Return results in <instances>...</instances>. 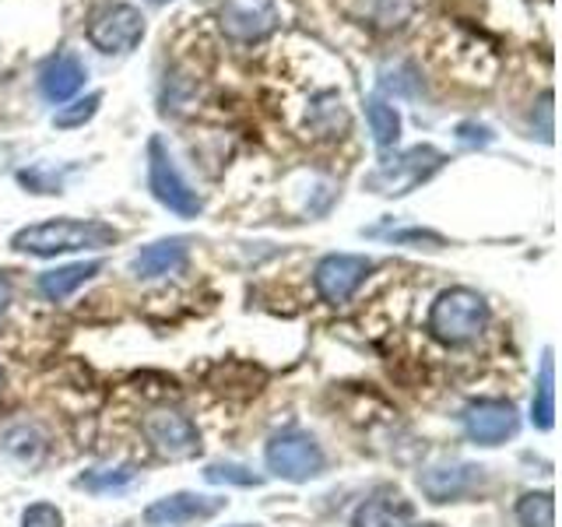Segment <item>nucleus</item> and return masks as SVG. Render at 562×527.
<instances>
[{
    "instance_id": "obj_19",
    "label": "nucleus",
    "mask_w": 562,
    "mask_h": 527,
    "mask_svg": "<svg viewBox=\"0 0 562 527\" xmlns=\"http://www.w3.org/2000/svg\"><path fill=\"white\" fill-rule=\"evenodd\" d=\"M520 527H555V500L552 492H524L517 500Z\"/></svg>"
},
{
    "instance_id": "obj_1",
    "label": "nucleus",
    "mask_w": 562,
    "mask_h": 527,
    "mask_svg": "<svg viewBox=\"0 0 562 527\" xmlns=\"http://www.w3.org/2000/svg\"><path fill=\"white\" fill-rule=\"evenodd\" d=\"M120 239L113 225L95 218H49L40 225H25L11 236L18 254L32 257H57V254H78V250H105Z\"/></svg>"
},
{
    "instance_id": "obj_23",
    "label": "nucleus",
    "mask_w": 562,
    "mask_h": 527,
    "mask_svg": "<svg viewBox=\"0 0 562 527\" xmlns=\"http://www.w3.org/2000/svg\"><path fill=\"white\" fill-rule=\"evenodd\" d=\"M22 527H64V514L53 503H32L22 514Z\"/></svg>"
},
{
    "instance_id": "obj_18",
    "label": "nucleus",
    "mask_w": 562,
    "mask_h": 527,
    "mask_svg": "<svg viewBox=\"0 0 562 527\" xmlns=\"http://www.w3.org/2000/svg\"><path fill=\"white\" fill-rule=\"evenodd\" d=\"M366 120H369V131H373V137H376V145H380V148L397 145V137H401V113L394 110L391 102L369 99V102H366Z\"/></svg>"
},
{
    "instance_id": "obj_24",
    "label": "nucleus",
    "mask_w": 562,
    "mask_h": 527,
    "mask_svg": "<svg viewBox=\"0 0 562 527\" xmlns=\"http://www.w3.org/2000/svg\"><path fill=\"white\" fill-rule=\"evenodd\" d=\"M461 141H468V145H474V141H479V145H488L492 134H488L485 127H474V123H464V127H461Z\"/></svg>"
},
{
    "instance_id": "obj_25",
    "label": "nucleus",
    "mask_w": 562,
    "mask_h": 527,
    "mask_svg": "<svg viewBox=\"0 0 562 527\" xmlns=\"http://www.w3.org/2000/svg\"><path fill=\"white\" fill-rule=\"evenodd\" d=\"M8 310H11V281L8 274H0V324H4Z\"/></svg>"
},
{
    "instance_id": "obj_14",
    "label": "nucleus",
    "mask_w": 562,
    "mask_h": 527,
    "mask_svg": "<svg viewBox=\"0 0 562 527\" xmlns=\"http://www.w3.org/2000/svg\"><path fill=\"white\" fill-rule=\"evenodd\" d=\"M187 254H190V246L187 239L180 236H172V239H158L151 246H145L134 260H131V271L134 278H169V274H180L187 268Z\"/></svg>"
},
{
    "instance_id": "obj_9",
    "label": "nucleus",
    "mask_w": 562,
    "mask_h": 527,
    "mask_svg": "<svg viewBox=\"0 0 562 527\" xmlns=\"http://www.w3.org/2000/svg\"><path fill=\"white\" fill-rule=\"evenodd\" d=\"M464 433L471 444L479 447H503L506 439H514L520 429V415L509 401L499 397H482V401H471L464 415Z\"/></svg>"
},
{
    "instance_id": "obj_21",
    "label": "nucleus",
    "mask_w": 562,
    "mask_h": 527,
    "mask_svg": "<svg viewBox=\"0 0 562 527\" xmlns=\"http://www.w3.org/2000/svg\"><path fill=\"white\" fill-rule=\"evenodd\" d=\"M204 479L211 482V485H260L263 479L260 474H254L250 468H243V464H207V471H204Z\"/></svg>"
},
{
    "instance_id": "obj_4",
    "label": "nucleus",
    "mask_w": 562,
    "mask_h": 527,
    "mask_svg": "<svg viewBox=\"0 0 562 527\" xmlns=\"http://www.w3.org/2000/svg\"><path fill=\"white\" fill-rule=\"evenodd\" d=\"M263 461H268V471L274 479H285V482H310L316 474H324L327 457L321 450V444L310 436V433H278L271 436L268 450H263Z\"/></svg>"
},
{
    "instance_id": "obj_22",
    "label": "nucleus",
    "mask_w": 562,
    "mask_h": 527,
    "mask_svg": "<svg viewBox=\"0 0 562 527\" xmlns=\"http://www.w3.org/2000/svg\"><path fill=\"white\" fill-rule=\"evenodd\" d=\"M99 102H102V96H88V99H81V102L70 105V110H64V113L53 116V123H57V127H81L85 120H92V116H95Z\"/></svg>"
},
{
    "instance_id": "obj_29",
    "label": "nucleus",
    "mask_w": 562,
    "mask_h": 527,
    "mask_svg": "<svg viewBox=\"0 0 562 527\" xmlns=\"http://www.w3.org/2000/svg\"><path fill=\"white\" fill-rule=\"evenodd\" d=\"M236 527H250V524H236Z\"/></svg>"
},
{
    "instance_id": "obj_11",
    "label": "nucleus",
    "mask_w": 562,
    "mask_h": 527,
    "mask_svg": "<svg viewBox=\"0 0 562 527\" xmlns=\"http://www.w3.org/2000/svg\"><path fill=\"white\" fill-rule=\"evenodd\" d=\"M145 436L158 453L172 457V461H183V457L201 453V433L180 412H151L145 418Z\"/></svg>"
},
{
    "instance_id": "obj_28",
    "label": "nucleus",
    "mask_w": 562,
    "mask_h": 527,
    "mask_svg": "<svg viewBox=\"0 0 562 527\" xmlns=\"http://www.w3.org/2000/svg\"><path fill=\"white\" fill-rule=\"evenodd\" d=\"M151 4H166V0H151Z\"/></svg>"
},
{
    "instance_id": "obj_27",
    "label": "nucleus",
    "mask_w": 562,
    "mask_h": 527,
    "mask_svg": "<svg viewBox=\"0 0 562 527\" xmlns=\"http://www.w3.org/2000/svg\"><path fill=\"white\" fill-rule=\"evenodd\" d=\"M0 386H4V369H0Z\"/></svg>"
},
{
    "instance_id": "obj_26",
    "label": "nucleus",
    "mask_w": 562,
    "mask_h": 527,
    "mask_svg": "<svg viewBox=\"0 0 562 527\" xmlns=\"http://www.w3.org/2000/svg\"><path fill=\"white\" fill-rule=\"evenodd\" d=\"M412 527H439V524H412Z\"/></svg>"
},
{
    "instance_id": "obj_10",
    "label": "nucleus",
    "mask_w": 562,
    "mask_h": 527,
    "mask_svg": "<svg viewBox=\"0 0 562 527\" xmlns=\"http://www.w3.org/2000/svg\"><path fill=\"white\" fill-rule=\"evenodd\" d=\"M225 496H198V492H172L166 500H155L145 509L148 527H187L198 520H211L225 509Z\"/></svg>"
},
{
    "instance_id": "obj_7",
    "label": "nucleus",
    "mask_w": 562,
    "mask_h": 527,
    "mask_svg": "<svg viewBox=\"0 0 562 527\" xmlns=\"http://www.w3.org/2000/svg\"><path fill=\"white\" fill-rule=\"evenodd\" d=\"M281 18H285L281 0H225L218 11V25L228 40L257 43L281 25Z\"/></svg>"
},
{
    "instance_id": "obj_8",
    "label": "nucleus",
    "mask_w": 562,
    "mask_h": 527,
    "mask_svg": "<svg viewBox=\"0 0 562 527\" xmlns=\"http://www.w3.org/2000/svg\"><path fill=\"white\" fill-rule=\"evenodd\" d=\"M373 271V260L359 254H327L313 271V285L327 306H345L359 292L366 274Z\"/></svg>"
},
{
    "instance_id": "obj_15",
    "label": "nucleus",
    "mask_w": 562,
    "mask_h": 527,
    "mask_svg": "<svg viewBox=\"0 0 562 527\" xmlns=\"http://www.w3.org/2000/svg\"><path fill=\"white\" fill-rule=\"evenodd\" d=\"M85 85V64L70 53H57L49 57L40 70V88L49 102H67L70 96H78Z\"/></svg>"
},
{
    "instance_id": "obj_6",
    "label": "nucleus",
    "mask_w": 562,
    "mask_h": 527,
    "mask_svg": "<svg viewBox=\"0 0 562 527\" xmlns=\"http://www.w3.org/2000/svg\"><path fill=\"white\" fill-rule=\"evenodd\" d=\"M140 40H145V18L134 4L116 0L88 18V43L102 53H131Z\"/></svg>"
},
{
    "instance_id": "obj_2",
    "label": "nucleus",
    "mask_w": 562,
    "mask_h": 527,
    "mask_svg": "<svg viewBox=\"0 0 562 527\" xmlns=\"http://www.w3.org/2000/svg\"><path fill=\"white\" fill-rule=\"evenodd\" d=\"M488 327V303L474 289H447L429 306V330L443 345H471Z\"/></svg>"
},
{
    "instance_id": "obj_5",
    "label": "nucleus",
    "mask_w": 562,
    "mask_h": 527,
    "mask_svg": "<svg viewBox=\"0 0 562 527\" xmlns=\"http://www.w3.org/2000/svg\"><path fill=\"white\" fill-rule=\"evenodd\" d=\"M443 162H447L443 152H436L429 145H418V148H408L404 155L391 158V162H380L376 172H369L366 187L373 193H386V198H401V193H408L418 183H426Z\"/></svg>"
},
{
    "instance_id": "obj_12",
    "label": "nucleus",
    "mask_w": 562,
    "mask_h": 527,
    "mask_svg": "<svg viewBox=\"0 0 562 527\" xmlns=\"http://www.w3.org/2000/svg\"><path fill=\"white\" fill-rule=\"evenodd\" d=\"M482 468L479 464H443V468H429L418 474V489L426 492L432 503H453L471 496L474 489L482 485Z\"/></svg>"
},
{
    "instance_id": "obj_16",
    "label": "nucleus",
    "mask_w": 562,
    "mask_h": 527,
    "mask_svg": "<svg viewBox=\"0 0 562 527\" xmlns=\"http://www.w3.org/2000/svg\"><path fill=\"white\" fill-rule=\"evenodd\" d=\"M102 271V260H81V264H64V268H53L40 274V292L49 303H64L67 295H75L85 281H92Z\"/></svg>"
},
{
    "instance_id": "obj_13",
    "label": "nucleus",
    "mask_w": 562,
    "mask_h": 527,
    "mask_svg": "<svg viewBox=\"0 0 562 527\" xmlns=\"http://www.w3.org/2000/svg\"><path fill=\"white\" fill-rule=\"evenodd\" d=\"M351 524L356 527H412L415 503L404 500L397 489H380L356 509V520Z\"/></svg>"
},
{
    "instance_id": "obj_20",
    "label": "nucleus",
    "mask_w": 562,
    "mask_h": 527,
    "mask_svg": "<svg viewBox=\"0 0 562 527\" xmlns=\"http://www.w3.org/2000/svg\"><path fill=\"white\" fill-rule=\"evenodd\" d=\"M134 482V468H95V471H85L78 485L88 492H113Z\"/></svg>"
},
{
    "instance_id": "obj_17",
    "label": "nucleus",
    "mask_w": 562,
    "mask_h": 527,
    "mask_svg": "<svg viewBox=\"0 0 562 527\" xmlns=\"http://www.w3.org/2000/svg\"><path fill=\"white\" fill-rule=\"evenodd\" d=\"M531 422H535V429H541V433H549L555 426V362H552V348H544V356H541L535 397H531Z\"/></svg>"
},
{
    "instance_id": "obj_3",
    "label": "nucleus",
    "mask_w": 562,
    "mask_h": 527,
    "mask_svg": "<svg viewBox=\"0 0 562 527\" xmlns=\"http://www.w3.org/2000/svg\"><path fill=\"white\" fill-rule=\"evenodd\" d=\"M148 187L155 193L158 204H166L172 215L180 218H198L204 201L198 198V190L187 183V176L176 166V158L169 155L162 137H151L148 145Z\"/></svg>"
}]
</instances>
